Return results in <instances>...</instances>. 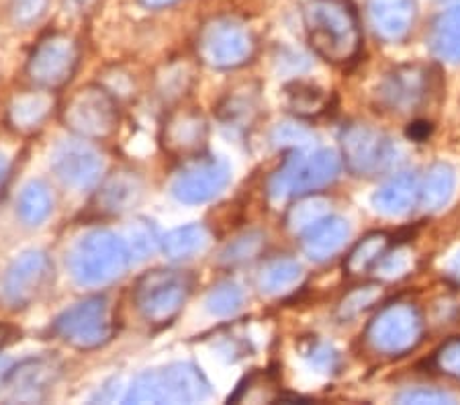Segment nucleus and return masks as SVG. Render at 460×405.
Segmentation results:
<instances>
[{
    "label": "nucleus",
    "instance_id": "f8f14e48",
    "mask_svg": "<svg viewBox=\"0 0 460 405\" xmlns=\"http://www.w3.org/2000/svg\"><path fill=\"white\" fill-rule=\"evenodd\" d=\"M232 180L227 162L219 158H199L178 172L170 193L184 205H201L211 201Z\"/></svg>",
    "mask_w": 460,
    "mask_h": 405
},
{
    "label": "nucleus",
    "instance_id": "7c9ffc66",
    "mask_svg": "<svg viewBox=\"0 0 460 405\" xmlns=\"http://www.w3.org/2000/svg\"><path fill=\"white\" fill-rule=\"evenodd\" d=\"M205 305L209 313L226 318V315L235 313L237 309L243 305V291L240 289V285H235L232 281L219 283L217 286H213L209 295H207Z\"/></svg>",
    "mask_w": 460,
    "mask_h": 405
},
{
    "label": "nucleus",
    "instance_id": "a18cd8bd",
    "mask_svg": "<svg viewBox=\"0 0 460 405\" xmlns=\"http://www.w3.org/2000/svg\"><path fill=\"white\" fill-rule=\"evenodd\" d=\"M448 269H450L452 275L460 278V250H458V252H456L455 256H452V260H450V264H448Z\"/></svg>",
    "mask_w": 460,
    "mask_h": 405
},
{
    "label": "nucleus",
    "instance_id": "9d476101",
    "mask_svg": "<svg viewBox=\"0 0 460 405\" xmlns=\"http://www.w3.org/2000/svg\"><path fill=\"white\" fill-rule=\"evenodd\" d=\"M80 62V46L66 33H49L37 43L27 62V74L37 86L62 88L68 84Z\"/></svg>",
    "mask_w": 460,
    "mask_h": 405
},
{
    "label": "nucleus",
    "instance_id": "412c9836",
    "mask_svg": "<svg viewBox=\"0 0 460 405\" xmlns=\"http://www.w3.org/2000/svg\"><path fill=\"white\" fill-rule=\"evenodd\" d=\"M58 377V366L49 358H29L19 366L11 368L9 385L17 400H35L37 393L48 389Z\"/></svg>",
    "mask_w": 460,
    "mask_h": 405
},
{
    "label": "nucleus",
    "instance_id": "a211bd4d",
    "mask_svg": "<svg viewBox=\"0 0 460 405\" xmlns=\"http://www.w3.org/2000/svg\"><path fill=\"white\" fill-rule=\"evenodd\" d=\"M144 184L131 171H117L109 174L94 195V207L102 216H121L142 198Z\"/></svg>",
    "mask_w": 460,
    "mask_h": 405
},
{
    "label": "nucleus",
    "instance_id": "9b49d317",
    "mask_svg": "<svg viewBox=\"0 0 460 405\" xmlns=\"http://www.w3.org/2000/svg\"><path fill=\"white\" fill-rule=\"evenodd\" d=\"M342 156L350 172L358 176H373L387 168L395 147L391 139L365 123H356L344 129L342 134Z\"/></svg>",
    "mask_w": 460,
    "mask_h": 405
},
{
    "label": "nucleus",
    "instance_id": "bb28decb",
    "mask_svg": "<svg viewBox=\"0 0 460 405\" xmlns=\"http://www.w3.org/2000/svg\"><path fill=\"white\" fill-rule=\"evenodd\" d=\"M389 250V235L383 232L368 233L367 238H362L358 244L352 248V252L346 258V270L350 275H365V272L375 270L378 262L383 260V256Z\"/></svg>",
    "mask_w": 460,
    "mask_h": 405
},
{
    "label": "nucleus",
    "instance_id": "f3484780",
    "mask_svg": "<svg viewBox=\"0 0 460 405\" xmlns=\"http://www.w3.org/2000/svg\"><path fill=\"white\" fill-rule=\"evenodd\" d=\"M368 23L378 40L387 43L403 41L418 19L415 0H368Z\"/></svg>",
    "mask_w": 460,
    "mask_h": 405
},
{
    "label": "nucleus",
    "instance_id": "0eeeda50",
    "mask_svg": "<svg viewBox=\"0 0 460 405\" xmlns=\"http://www.w3.org/2000/svg\"><path fill=\"white\" fill-rule=\"evenodd\" d=\"M54 334L78 350L105 346L115 334L113 312L107 297H88L66 309L54 321Z\"/></svg>",
    "mask_w": 460,
    "mask_h": 405
},
{
    "label": "nucleus",
    "instance_id": "b1692460",
    "mask_svg": "<svg viewBox=\"0 0 460 405\" xmlns=\"http://www.w3.org/2000/svg\"><path fill=\"white\" fill-rule=\"evenodd\" d=\"M455 193V171L448 164H434L420 182V205L426 211H438Z\"/></svg>",
    "mask_w": 460,
    "mask_h": 405
},
{
    "label": "nucleus",
    "instance_id": "aec40b11",
    "mask_svg": "<svg viewBox=\"0 0 460 405\" xmlns=\"http://www.w3.org/2000/svg\"><path fill=\"white\" fill-rule=\"evenodd\" d=\"M420 203V179L413 172L393 176L373 195V207L387 217L407 216Z\"/></svg>",
    "mask_w": 460,
    "mask_h": 405
},
{
    "label": "nucleus",
    "instance_id": "6ab92c4d",
    "mask_svg": "<svg viewBox=\"0 0 460 405\" xmlns=\"http://www.w3.org/2000/svg\"><path fill=\"white\" fill-rule=\"evenodd\" d=\"M348 238H350L348 221L328 216L301 233V248L314 262H325L346 246Z\"/></svg>",
    "mask_w": 460,
    "mask_h": 405
},
{
    "label": "nucleus",
    "instance_id": "5701e85b",
    "mask_svg": "<svg viewBox=\"0 0 460 405\" xmlns=\"http://www.w3.org/2000/svg\"><path fill=\"white\" fill-rule=\"evenodd\" d=\"M51 105H54V101L46 92L21 94L9 107L11 128L19 134H33L48 119Z\"/></svg>",
    "mask_w": 460,
    "mask_h": 405
},
{
    "label": "nucleus",
    "instance_id": "4468645a",
    "mask_svg": "<svg viewBox=\"0 0 460 405\" xmlns=\"http://www.w3.org/2000/svg\"><path fill=\"white\" fill-rule=\"evenodd\" d=\"M51 168L66 187L84 190L101 180L105 162L101 154L83 142H62L51 154Z\"/></svg>",
    "mask_w": 460,
    "mask_h": 405
},
{
    "label": "nucleus",
    "instance_id": "473e14b6",
    "mask_svg": "<svg viewBox=\"0 0 460 405\" xmlns=\"http://www.w3.org/2000/svg\"><path fill=\"white\" fill-rule=\"evenodd\" d=\"M264 248V235L260 232L243 233L240 238H235L232 244L221 252V262L224 264H243L254 260L260 254V250Z\"/></svg>",
    "mask_w": 460,
    "mask_h": 405
},
{
    "label": "nucleus",
    "instance_id": "cd10ccee",
    "mask_svg": "<svg viewBox=\"0 0 460 405\" xmlns=\"http://www.w3.org/2000/svg\"><path fill=\"white\" fill-rule=\"evenodd\" d=\"M51 209H54V198L46 184L41 180L25 184L17 201V213L27 225H41L51 216Z\"/></svg>",
    "mask_w": 460,
    "mask_h": 405
},
{
    "label": "nucleus",
    "instance_id": "7ed1b4c3",
    "mask_svg": "<svg viewBox=\"0 0 460 405\" xmlns=\"http://www.w3.org/2000/svg\"><path fill=\"white\" fill-rule=\"evenodd\" d=\"M129 248L117 233L94 230L74 246L70 272L83 286H105L121 278L129 267Z\"/></svg>",
    "mask_w": 460,
    "mask_h": 405
},
{
    "label": "nucleus",
    "instance_id": "393cba45",
    "mask_svg": "<svg viewBox=\"0 0 460 405\" xmlns=\"http://www.w3.org/2000/svg\"><path fill=\"white\" fill-rule=\"evenodd\" d=\"M207 244H209V232H207V227L190 224L166 233L164 240H162V250H164V254L170 260H184V258L203 252Z\"/></svg>",
    "mask_w": 460,
    "mask_h": 405
},
{
    "label": "nucleus",
    "instance_id": "79ce46f5",
    "mask_svg": "<svg viewBox=\"0 0 460 405\" xmlns=\"http://www.w3.org/2000/svg\"><path fill=\"white\" fill-rule=\"evenodd\" d=\"M6 179H9V160L0 154V190L4 189Z\"/></svg>",
    "mask_w": 460,
    "mask_h": 405
},
{
    "label": "nucleus",
    "instance_id": "dca6fc26",
    "mask_svg": "<svg viewBox=\"0 0 460 405\" xmlns=\"http://www.w3.org/2000/svg\"><path fill=\"white\" fill-rule=\"evenodd\" d=\"M207 128L205 117L199 110L184 109L176 110L166 119L164 129H162V144L164 150L176 158L197 156L207 144Z\"/></svg>",
    "mask_w": 460,
    "mask_h": 405
},
{
    "label": "nucleus",
    "instance_id": "2f4dec72",
    "mask_svg": "<svg viewBox=\"0 0 460 405\" xmlns=\"http://www.w3.org/2000/svg\"><path fill=\"white\" fill-rule=\"evenodd\" d=\"M383 289L378 285H362V286H356L354 291H350L346 295V297L340 301L338 305V320L348 321L356 318V315H360L365 309H368L370 305L375 304V301L381 299Z\"/></svg>",
    "mask_w": 460,
    "mask_h": 405
},
{
    "label": "nucleus",
    "instance_id": "58836bf2",
    "mask_svg": "<svg viewBox=\"0 0 460 405\" xmlns=\"http://www.w3.org/2000/svg\"><path fill=\"white\" fill-rule=\"evenodd\" d=\"M46 3L48 0H17V4H14V19L23 25L33 23L46 11Z\"/></svg>",
    "mask_w": 460,
    "mask_h": 405
},
{
    "label": "nucleus",
    "instance_id": "ddd939ff",
    "mask_svg": "<svg viewBox=\"0 0 460 405\" xmlns=\"http://www.w3.org/2000/svg\"><path fill=\"white\" fill-rule=\"evenodd\" d=\"M51 260L41 250H29L14 260L4 275V299L14 307H27L48 289L51 281Z\"/></svg>",
    "mask_w": 460,
    "mask_h": 405
},
{
    "label": "nucleus",
    "instance_id": "ea45409f",
    "mask_svg": "<svg viewBox=\"0 0 460 405\" xmlns=\"http://www.w3.org/2000/svg\"><path fill=\"white\" fill-rule=\"evenodd\" d=\"M311 360H315L317 366H333V360H336V355L325 346H317V348L311 350Z\"/></svg>",
    "mask_w": 460,
    "mask_h": 405
},
{
    "label": "nucleus",
    "instance_id": "c03bdc74",
    "mask_svg": "<svg viewBox=\"0 0 460 405\" xmlns=\"http://www.w3.org/2000/svg\"><path fill=\"white\" fill-rule=\"evenodd\" d=\"M9 374H11V363L9 360H0V387L6 385Z\"/></svg>",
    "mask_w": 460,
    "mask_h": 405
},
{
    "label": "nucleus",
    "instance_id": "c85d7f7f",
    "mask_svg": "<svg viewBox=\"0 0 460 405\" xmlns=\"http://www.w3.org/2000/svg\"><path fill=\"white\" fill-rule=\"evenodd\" d=\"M287 105L295 115L314 117L328 107V94L322 88L305 83H295L285 88Z\"/></svg>",
    "mask_w": 460,
    "mask_h": 405
},
{
    "label": "nucleus",
    "instance_id": "a19ab883",
    "mask_svg": "<svg viewBox=\"0 0 460 405\" xmlns=\"http://www.w3.org/2000/svg\"><path fill=\"white\" fill-rule=\"evenodd\" d=\"M146 9H166V6H172L176 0H139Z\"/></svg>",
    "mask_w": 460,
    "mask_h": 405
},
{
    "label": "nucleus",
    "instance_id": "39448f33",
    "mask_svg": "<svg viewBox=\"0 0 460 405\" xmlns=\"http://www.w3.org/2000/svg\"><path fill=\"white\" fill-rule=\"evenodd\" d=\"M192 289L189 272L176 269H154L136 285V307L152 326H166L182 312Z\"/></svg>",
    "mask_w": 460,
    "mask_h": 405
},
{
    "label": "nucleus",
    "instance_id": "6e6552de",
    "mask_svg": "<svg viewBox=\"0 0 460 405\" xmlns=\"http://www.w3.org/2000/svg\"><path fill=\"white\" fill-rule=\"evenodd\" d=\"M62 121L83 139H107L119 128L115 99L99 84H86L72 94L62 109Z\"/></svg>",
    "mask_w": 460,
    "mask_h": 405
},
{
    "label": "nucleus",
    "instance_id": "a878e982",
    "mask_svg": "<svg viewBox=\"0 0 460 405\" xmlns=\"http://www.w3.org/2000/svg\"><path fill=\"white\" fill-rule=\"evenodd\" d=\"M301 264L293 258H274L260 272L258 286L266 295H280L291 291L301 281Z\"/></svg>",
    "mask_w": 460,
    "mask_h": 405
},
{
    "label": "nucleus",
    "instance_id": "423d86ee",
    "mask_svg": "<svg viewBox=\"0 0 460 405\" xmlns=\"http://www.w3.org/2000/svg\"><path fill=\"white\" fill-rule=\"evenodd\" d=\"M254 35L234 17L207 21L197 37L199 60L215 70L240 68L254 56Z\"/></svg>",
    "mask_w": 460,
    "mask_h": 405
},
{
    "label": "nucleus",
    "instance_id": "2eb2a0df",
    "mask_svg": "<svg viewBox=\"0 0 460 405\" xmlns=\"http://www.w3.org/2000/svg\"><path fill=\"white\" fill-rule=\"evenodd\" d=\"M429 88V74L420 66L393 70L378 86V102L393 113H411L421 105Z\"/></svg>",
    "mask_w": 460,
    "mask_h": 405
},
{
    "label": "nucleus",
    "instance_id": "4be33fe9",
    "mask_svg": "<svg viewBox=\"0 0 460 405\" xmlns=\"http://www.w3.org/2000/svg\"><path fill=\"white\" fill-rule=\"evenodd\" d=\"M429 49L438 60L460 64V4L452 6L434 21L429 31Z\"/></svg>",
    "mask_w": 460,
    "mask_h": 405
},
{
    "label": "nucleus",
    "instance_id": "20e7f679",
    "mask_svg": "<svg viewBox=\"0 0 460 405\" xmlns=\"http://www.w3.org/2000/svg\"><path fill=\"white\" fill-rule=\"evenodd\" d=\"M342 171V162L333 150H314L295 147L285 158L283 166L270 176L269 193L277 201L288 197H299L325 189L338 179Z\"/></svg>",
    "mask_w": 460,
    "mask_h": 405
},
{
    "label": "nucleus",
    "instance_id": "f704fd0d",
    "mask_svg": "<svg viewBox=\"0 0 460 405\" xmlns=\"http://www.w3.org/2000/svg\"><path fill=\"white\" fill-rule=\"evenodd\" d=\"M438 371L460 381V338H452L436 352Z\"/></svg>",
    "mask_w": 460,
    "mask_h": 405
},
{
    "label": "nucleus",
    "instance_id": "1a4fd4ad",
    "mask_svg": "<svg viewBox=\"0 0 460 405\" xmlns=\"http://www.w3.org/2000/svg\"><path fill=\"white\" fill-rule=\"evenodd\" d=\"M424 334L421 313L410 304H393L383 307L368 323L367 340L376 352L402 357L420 344Z\"/></svg>",
    "mask_w": 460,
    "mask_h": 405
},
{
    "label": "nucleus",
    "instance_id": "72a5a7b5",
    "mask_svg": "<svg viewBox=\"0 0 460 405\" xmlns=\"http://www.w3.org/2000/svg\"><path fill=\"white\" fill-rule=\"evenodd\" d=\"M158 232H155L152 221L137 219L129 227V254H136V258L150 256L158 246Z\"/></svg>",
    "mask_w": 460,
    "mask_h": 405
},
{
    "label": "nucleus",
    "instance_id": "c756f323",
    "mask_svg": "<svg viewBox=\"0 0 460 405\" xmlns=\"http://www.w3.org/2000/svg\"><path fill=\"white\" fill-rule=\"evenodd\" d=\"M330 216V203L322 197H307L296 201L287 213V225L295 233H303L317 221Z\"/></svg>",
    "mask_w": 460,
    "mask_h": 405
},
{
    "label": "nucleus",
    "instance_id": "4c0bfd02",
    "mask_svg": "<svg viewBox=\"0 0 460 405\" xmlns=\"http://www.w3.org/2000/svg\"><path fill=\"white\" fill-rule=\"evenodd\" d=\"M399 403H455V397L436 389H413L397 395Z\"/></svg>",
    "mask_w": 460,
    "mask_h": 405
},
{
    "label": "nucleus",
    "instance_id": "c9c22d12",
    "mask_svg": "<svg viewBox=\"0 0 460 405\" xmlns=\"http://www.w3.org/2000/svg\"><path fill=\"white\" fill-rule=\"evenodd\" d=\"M274 144L277 145H293V147H307L314 139L305 128H299V125L293 123H283L274 129Z\"/></svg>",
    "mask_w": 460,
    "mask_h": 405
},
{
    "label": "nucleus",
    "instance_id": "f03ea898",
    "mask_svg": "<svg viewBox=\"0 0 460 405\" xmlns=\"http://www.w3.org/2000/svg\"><path fill=\"white\" fill-rule=\"evenodd\" d=\"M211 385L190 363L152 368L131 383L125 403H197L209 397Z\"/></svg>",
    "mask_w": 460,
    "mask_h": 405
},
{
    "label": "nucleus",
    "instance_id": "f257e3e1",
    "mask_svg": "<svg viewBox=\"0 0 460 405\" xmlns=\"http://www.w3.org/2000/svg\"><path fill=\"white\" fill-rule=\"evenodd\" d=\"M309 46L332 64H346L362 43L360 21L350 0H309L303 9Z\"/></svg>",
    "mask_w": 460,
    "mask_h": 405
},
{
    "label": "nucleus",
    "instance_id": "e433bc0d",
    "mask_svg": "<svg viewBox=\"0 0 460 405\" xmlns=\"http://www.w3.org/2000/svg\"><path fill=\"white\" fill-rule=\"evenodd\" d=\"M411 264V254L407 250L397 248L395 252H387L383 256V260L378 262V267L375 270H381L383 277L387 278H397L407 272Z\"/></svg>",
    "mask_w": 460,
    "mask_h": 405
},
{
    "label": "nucleus",
    "instance_id": "37998d69",
    "mask_svg": "<svg viewBox=\"0 0 460 405\" xmlns=\"http://www.w3.org/2000/svg\"><path fill=\"white\" fill-rule=\"evenodd\" d=\"M13 336H14L13 328L4 326V323H0V348H4V346L11 342V338H13Z\"/></svg>",
    "mask_w": 460,
    "mask_h": 405
}]
</instances>
